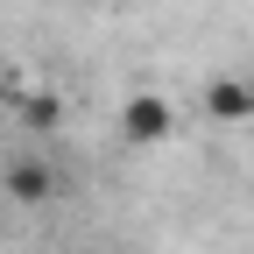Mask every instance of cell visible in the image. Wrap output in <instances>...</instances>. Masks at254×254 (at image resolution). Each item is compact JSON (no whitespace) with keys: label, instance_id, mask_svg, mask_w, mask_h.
<instances>
[{"label":"cell","instance_id":"obj_1","mask_svg":"<svg viewBox=\"0 0 254 254\" xmlns=\"http://www.w3.org/2000/svg\"><path fill=\"white\" fill-rule=\"evenodd\" d=\"M120 134L134 141V148L170 141L177 134V106L163 99V92H127V99H120Z\"/></svg>","mask_w":254,"mask_h":254},{"label":"cell","instance_id":"obj_3","mask_svg":"<svg viewBox=\"0 0 254 254\" xmlns=\"http://www.w3.org/2000/svg\"><path fill=\"white\" fill-rule=\"evenodd\" d=\"M7 190H14L21 205H43L50 190H57V177H50L43 163H14V170H7Z\"/></svg>","mask_w":254,"mask_h":254},{"label":"cell","instance_id":"obj_2","mask_svg":"<svg viewBox=\"0 0 254 254\" xmlns=\"http://www.w3.org/2000/svg\"><path fill=\"white\" fill-rule=\"evenodd\" d=\"M205 113H212L219 127H247V120H254V85H247V78H212V85H205Z\"/></svg>","mask_w":254,"mask_h":254}]
</instances>
